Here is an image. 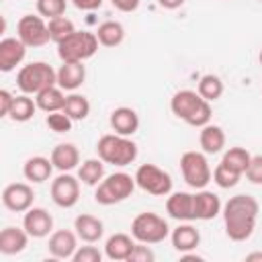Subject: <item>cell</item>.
Instances as JSON below:
<instances>
[{"mask_svg":"<svg viewBox=\"0 0 262 262\" xmlns=\"http://www.w3.org/2000/svg\"><path fill=\"white\" fill-rule=\"evenodd\" d=\"M258 211H260V205H258V201L254 196H250V194L229 196V201L221 209L223 225H225V235L231 242H246V239H250L254 229H256Z\"/></svg>","mask_w":262,"mask_h":262,"instance_id":"6da1fadb","label":"cell"},{"mask_svg":"<svg viewBox=\"0 0 262 262\" xmlns=\"http://www.w3.org/2000/svg\"><path fill=\"white\" fill-rule=\"evenodd\" d=\"M96 154L104 164L123 168L137 160V143L131 137L113 131V133H104L96 141Z\"/></svg>","mask_w":262,"mask_h":262,"instance_id":"7a4b0ae2","label":"cell"},{"mask_svg":"<svg viewBox=\"0 0 262 262\" xmlns=\"http://www.w3.org/2000/svg\"><path fill=\"white\" fill-rule=\"evenodd\" d=\"M135 186H137L135 184V176H131L127 172H113V174L104 176L100 180V184L96 186L94 201L98 205H104V207L123 203L133 194Z\"/></svg>","mask_w":262,"mask_h":262,"instance_id":"3957f363","label":"cell"},{"mask_svg":"<svg viewBox=\"0 0 262 262\" xmlns=\"http://www.w3.org/2000/svg\"><path fill=\"white\" fill-rule=\"evenodd\" d=\"M57 84V70H53L47 61H31L23 66L16 74V86L23 94H39L41 90Z\"/></svg>","mask_w":262,"mask_h":262,"instance_id":"277c9868","label":"cell"},{"mask_svg":"<svg viewBox=\"0 0 262 262\" xmlns=\"http://www.w3.org/2000/svg\"><path fill=\"white\" fill-rule=\"evenodd\" d=\"M98 37L90 31H74L70 37L57 43V55L61 61H86L98 51Z\"/></svg>","mask_w":262,"mask_h":262,"instance_id":"5b68a950","label":"cell"},{"mask_svg":"<svg viewBox=\"0 0 262 262\" xmlns=\"http://www.w3.org/2000/svg\"><path fill=\"white\" fill-rule=\"evenodd\" d=\"M131 235L135 237V242H141V244H149V246L160 244L170 235V225L162 215L154 211H143L133 217Z\"/></svg>","mask_w":262,"mask_h":262,"instance_id":"8992f818","label":"cell"},{"mask_svg":"<svg viewBox=\"0 0 262 262\" xmlns=\"http://www.w3.org/2000/svg\"><path fill=\"white\" fill-rule=\"evenodd\" d=\"M180 172H182L184 182L194 190L205 188L213 180V172H211L205 151H194V149L184 151L180 156Z\"/></svg>","mask_w":262,"mask_h":262,"instance_id":"52a82bcc","label":"cell"},{"mask_svg":"<svg viewBox=\"0 0 262 262\" xmlns=\"http://www.w3.org/2000/svg\"><path fill=\"white\" fill-rule=\"evenodd\" d=\"M135 184L154 196H168L172 192V176L156 164H141L135 170Z\"/></svg>","mask_w":262,"mask_h":262,"instance_id":"ba28073f","label":"cell"},{"mask_svg":"<svg viewBox=\"0 0 262 262\" xmlns=\"http://www.w3.org/2000/svg\"><path fill=\"white\" fill-rule=\"evenodd\" d=\"M16 37L27 45V47H43L45 43L51 41L47 20L41 14H25L16 23Z\"/></svg>","mask_w":262,"mask_h":262,"instance_id":"9c48e42d","label":"cell"},{"mask_svg":"<svg viewBox=\"0 0 262 262\" xmlns=\"http://www.w3.org/2000/svg\"><path fill=\"white\" fill-rule=\"evenodd\" d=\"M51 201L61 209H72L80 201V178L70 172H59L51 180Z\"/></svg>","mask_w":262,"mask_h":262,"instance_id":"30bf717a","label":"cell"},{"mask_svg":"<svg viewBox=\"0 0 262 262\" xmlns=\"http://www.w3.org/2000/svg\"><path fill=\"white\" fill-rule=\"evenodd\" d=\"M35 192L33 186L27 182H12L6 184L2 190V205L12 213H25L33 207Z\"/></svg>","mask_w":262,"mask_h":262,"instance_id":"8fae6325","label":"cell"},{"mask_svg":"<svg viewBox=\"0 0 262 262\" xmlns=\"http://www.w3.org/2000/svg\"><path fill=\"white\" fill-rule=\"evenodd\" d=\"M23 227L27 229V233L31 237L41 239V237H47L53 233V217L43 207H31L23 215Z\"/></svg>","mask_w":262,"mask_h":262,"instance_id":"7c38bea8","label":"cell"},{"mask_svg":"<svg viewBox=\"0 0 262 262\" xmlns=\"http://www.w3.org/2000/svg\"><path fill=\"white\" fill-rule=\"evenodd\" d=\"M78 235L72 229H57L49 235L47 242V252L57 258V260H70L74 258L76 250H78Z\"/></svg>","mask_w":262,"mask_h":262,"instance_id":"4fadbf2b","label":"cell"},{"mask_svg":"<svg viewBox=\"0 0 262 262\" xmlns=\"http://www.w3.org/2000/svg\"><path fill=\"white\" fill-rule=\"evenodd\" d=\"M27 49L29 47L18 37H4L0 41V72L8 74V72L16 70V66L23 63Z\"/></svg>","mask_w":262,"mask_h":262,"instance_id":"5bb4252c","label":"cell"},{"mask_svg":"<svg viewBox=\"0 0 262 262\" xmlns=\"http://www.w3.org/2000/svg\"><path fill=\"white\" fill-rule=\"evenodd\" d=\"M166 213L176 221H194V199L192 192L176 190L166 199Z\"/></svg>","mask_w":262,"mask_h":262,"instance_id":"9a60e30c","label":"cell"},{"mask_svg":"<svg viewBox=\"0 0 262 262\" xmlns=\"http://www.w3.org/2000/svg\"><path fill=\"white\" fill-rule=\"evenodd\" d=\"M205 98L196 92V90H178V92H174L172 94V98H170V111H172V115L174 117H178L180 121H188L190 117H192V113L199 108V104L203 102Z\"/></svg>","mask_w":262,"mask_h":262,"instance_id":"2e32d148","label":"cell"},{"mask_svg":"<svg viewBox=\"0 0 262 262\" xmlns=\"http://www.w3.org/2000/svg\"><path fill=\"white\" fill-rule=\"evenodd\" d=\"M170 242H172V246H174L176 252L188 254V252H192V250L199 248L201 233H199V229L190 221H180L178 227H174L170 231Z\"/></svg>","mask_w":262,"mask_h":262,"instance_id":"e0dca14e","label":"cell"},{"mask_svg":"<svg viewBox=\"0 0 262 262\" xmlns=\"http://www.w3.org/2000/svg\"><path fill=\"white\" fill-rule=\"evenodd\" d=\"M86 80L84 61H61L57 70V86L66 92H76Z\"/></svg>","mask_w":262,"mask_h":262,"instance_id":"ac0fdd59","label":"cell"},{"mask_svg":"<svg viewBox=\"0 0 262 262\" xmlns=\"http://www.w3.org/2000/svg\"><path fill=\"white\" fill-rule=\"evenodd\" d=\"M194 219H201V221H209V219H215L223 205H221V199L213 192V190H207V188H199L194 194Z\"/></svg>","mask_w":262,"mask_h":262,"instance_id":"d6986e66","label":"cell"},{"mask_svg":"<svg viewBox=\"0 0 262 262\" xmlns=\"http://www.w3.org/2000/svg\"><path fill=\"white\" fill-rule=\"evenodd\" d=\"M108 125L115 133L119 135H127L131 137L133 133H137L139 129V115L135 113V108L131 106H119L111 113L108 117Z\"/></svg>","mask_w":262,"mask_h":262,"instance_id":"ffe728a7","label":"cell"},{"mask_svg":"<svg viewBox=\"0 0 262 262\" xmlns=\"http://www.w3.org/2000/svg\"><path fill=\"white\" fill-rule=\"evenodd\" d=\"M74 231L82 242L96 244L104 235V223H102V219H98L90 213H82L74 219Z\"/></svg>","mask_w":262,"mask_h":262,"instance_id":"44dd1931","label":"cell"},{"mask_svg":"<svg viewBox=\"0 0 262 262\" xmlns=\"http://www.w3.org/2000/svg\"><path fill=\"white\" fill-rule=\"evenodd\" d=\"M29 233L25 227H14V225H8L0 231V252L4 256H14V254H20L27 244H29Z\"/></svg>","mask_w":262,"mask_h":262,"instance_id":"7402d4cb","label":"cell"},{"mask_svg":"<svg viewBox=\"0 0 262 262\" xmlns=\"http://www.w3.org/2000/svg\"><path fill=\"white\" fill-rule=\"evenodd\" d=\"M53 162L51 158H45V156H33L29 158L25 164H23V176L33 182V184H41V182H47L53 174Z\"/></svg>","mask_w":262,"mask_h":262,"instance_id":"603a6c76","label":"cell"},{"mask_svg":"<svg viewBox=\"0 0 262 262\" xmlns=\"http://www.w3.org/2000/svg\"><path fill=\"white\" fill-rule=\"evenodd\" d=\"M49 158H51L55 170H59V172H70L80 166V151L74 143H57L51 149Z\"/></svg>","mask_w":262,"mask_h":262,"instance_id":"cb8c5ba5","label":"cell"},{"mask_svg":"<svg viewBox=\"0 0 262 262\" xmlns=\"http://www.w3.org/2000/svg\"><path fill=\"white\" fill-rule=\"evenodd\" d=\"M135 244H137V242H135L133 235L115 233V235H111V237L106 239V244H104V256H106L108 260H117V262L127 260V258L131 256Z\"/></svg>","mask_w":262,"mask_h":262,"instance_id":"d4e9b609","label":"cell"},{"mask_svg":"<svg viewBox=\"0 0 262 262\" xmlns=\"http://www.w3.org/2000/svg\"><path fill=\"white\" fill-rule=\"evenodd\" d=\"M199 145H201V149H203L205 154H209V156L223 151V147H225V131H223L219 125H213V123L201 127Z\"/></svg>","mask_w":262,"mask_h":262,"instance_id":"484cf974","label":"cell"},{"mask_svg":"<svg viewBox=\"0 0 262 262\" xmlns=\"http://www.w3.org/2000/svg\"><path fill=\"white\" fill-rule=\"evenodd\" d=\"M66 90L59 88L57 84L55 86H49L45 90H41L39 94H35V102L39 106V111L43 113H55V111H63V104H66V96L63 94Z\"/></svg>","mask_w":262,"mask_h":262,"instance_id":"4316f807","label":"cell"},{"mask_svg":"<svg viewBox=\"0 0 262 262\" xmlns=\"http://www.w3.org/2000/svg\"><path fill=\"white\" fill-rule=\"evenodd\" d=\"M96 37L102 47H119L125 41V27L119 20H104L98 25Z\"/></svg>","mask_w":262,"mask_h":262,"instance_id":"83f0119b","label":"cell"},{"mask_svg":"<svg viewBox=\"0 0 262 262\" xmlns=\"http://www.w3.org/2000/svg\"><path fill=\"white\" fill-rule=\"evenodd\" d=\"M78 178L86 186H98L104 178V162L100 158H88L78 166Z\"/></svg>","mask_w":262,"mask_h":262,"instance_id":"f1b7e54d","label":"cell"},{"mask_svg":"<svg viewBox=\"0 0 262 262\" xmlns=\"http://www.w3.org/2000/svg\"><path fill=\"white\" fill-rule=\"evenodd\" d=\"M37 111H39V106H37L35 98H31V94H18V96H14V104H12L8 117L14 123H27L35 117Z\"/></svg>","mask_w":262,"mask_h":262,"instance_id":"f546056e","label":"cell"},{"mask_svg":"<svg viewBox=\"0 0 262 262\" xmlns=\"http://www.w3.org/2000/svg\"><path fill=\"white\" fill-rule=\"evenodd\" d=\"M63 113H66L72 121H84V119L90 115V100H88L84 94L70 92V94L66 96Z\"/></svg>","mask_w":262,"mask_h":262,"instance_id":"4dcf8cb0","label":"cell"},{"mask_svg":"<svg viewBox=\"0 0 262 262\" xmlns=\"http://www.w3.org/2000/svg\"><path fill=\"white\" fill-rule=\"evenodd\" d=\"M250 160H252V154L246 147L235 145V147H229V149L223 151L221 164H225L227 168H231V170H235V172H239L244 176L246 170H248V166H250Z\"/></svg>","mask_w":262,"mask_h":262,"instance_id":"1f68e13d","label":"cell"},{"mask_svg":"<svg viewBox=\"0 0 262 262\" xmlns=\"http://www.w3.org/2000/svg\"><path fill=\"white\" fill-rule=\"evenodd\" d=\"M196 92L209 100V102H215L217 98H221L223 94V80L217 76V74H205L201 76L199 84H196Z\"/></svg>","mask_w":262,"mask_h":262,"instance_id":"d6a6232c","label":"cell"},{"mask_svg":"<svg viewBox=\"0 0 262 262\" xmlns=\"http://www.w3.org/2000/svg\"><path fill=\"white\" fill-rule=\"evenodd\" d=\"M47 29H49L51 41L59 43V41H63L66 37H70V35L76 31V25L63 14V16H55V18L47 20Z\"/></svg>","mask_w":262,"mask_h":262,"instance_id":"836d02e7","label":"cell"},{"mask_svg":"<svg viewBox=\"0 0 262 262\" xmlns=\"http://www.w3.org/2000/svg\"><path fill=\"white\" fill-rule=\"evenodd\" d=\"M239 178H242L239 172L227 168V166L221 164V162H219V164L215 166V170H213V182H215L219 188H233V186H237Z\"/></svg>","mask_w":262,"mask_h":262,"instance_id":"e575fe53","label":"cell"},{"mask_svg":"<svg viewBox=\"0 0 262 262\" xmlns=\"http://www.w3.org/2000/svg\"><path fill=\"white\" fill-rule=\"evenodd\" d=\"M66 6H68V0H37V12L45 20H51L55 16H63Z\"/></svg>","mask_w":262,"mask_h":262,"instance_id":"d590c367","label":"cell"},{"mask_svg":"<svg viewBox=\"0 0 262 262\" xmlns=\"http://www.w3.org/2000/svg\"><path fill=\"white\" fill-rule=\"evenodd\" d=\"M45 125H47L51 131H55V133H68V131H72L74 121H72L63 111H55V113H47Z\"/></svg>","mask_w":262,"mask_h":262,"instance_id":"8d00e7d4","label":"cell"},{"mask_svg":"<svg viewBox=\"0 0 262 262\" xmlns=\"http://www.w3.org/2000/svg\"><path fill=\"white\" fill-rule=\"evenodd\" d=\"M74 262H100L102 260V252L96 246H78L74 258Z\"/></svg>","mask_w":262,"mask_h":262,"instance_id":"74e56055","label":"cell"},{"mask_svg":"<svg viewBox=\"0 0 262 262\" xmlns=\"http://www.w3.org/2000/svg\"><path fill=\"white\" fill-rule=\"evenodd\" d=\"M154 260H156L154 250L149 248V244H141V242L135 244L131 256L127 258V262H154Z\"/></svg>","mask_w":262,"mask_h":262,"instance_id":"f35d334b","label":"cell"},{"mask_svg":"<svg viewBox=\"0 0 262 262\" xmlns=\"http://www.w3.org/2000/svg\"><path fill=\"white\" fill-rule=\"evenodd\" d=\"M246 178H248V182L262 186V154L252 156L250 166H248V170H246Z\"/></svg>","mask_w":262,"mask_h":262,"instance_id":"ab89813d","label":"cell"},{"mask_svg":"<svg viewBox=\"0 0 262 262\" xmlns=\"http://www.w3.org/2000/svg\"><path fill=\"white\" fill-rule=\"evenodd\" d=\"M12 104H14V96L6 88H2L0 90V117H8Z\"/></svg>","mask_w":262,"mask_h":262,"instance_id":"60d3db41","label":"cell"},{"mask_svg":"<svg viewBox=\"0 0 262 262\" xmlns=\"http://www.w3.org/2000/svg\"><path fill=\"white\" fill-rule=\"evenodd\" d=\"M141 0H111V4L119 10V12H135L139 8Z\"/></svg>","mask_w":262,"mask_h":262,"instance_id":"b9f144b4","label":"cell"},{"mask_svg":"<svg viewBox=\"0 0 262 262\" xmlns=\"http://www.w3.org/2000/svg\"><path fill=\"white\" fill-rule=\"evenodd\" d=\"M78 10H96L102 6L104 0H70Z\"/></svg>","mask_w":262,"mask_h":262,"instance_id":"7bdbcfd3","label":"cell"},{"mask_svg":"<svg viewBox=\"0 0 262 262\" xmlns=\"http://www.w3.org/2000/svg\"><path fill=\"white\" fill-rule=\"evenodd\" d=\"M184 2H186V0H158V4H160L162 8H166V10H176V8H180Z\"/></svg>","mask_w":262,"mask_h":262,"instance_id":"ee69618b","label":"cell"},{"mask_svg":"<svg viewBox=\"0 0 262 262\" xmlns=\"http://www.w3.org/2000/svg\"><path fill=\"white\" fill-rule=\"evenodd\" d=\"M254 260H260L262 262V252H252L246 256V262H254Z\"/></svg>","mask_w":262,"mask_h":262,"instance_id":"f6af8a7d","label":"cell"},{"mask_svg":"<svg viewBox=\"0 0 262 262\" xmlns=\"http://www.w3.org/2000/svg\"><path fill=\"white\" fill-rule=\"evenodd\" d=\"M258 61H260V66H262V49H260V53H258Z\"/></svg>","mask_w":262,"mask_h":262,"instance_id":"bcb514c9","label":"cell"},{"mask_svg":"<svg viewBox=\"0 0 262 262\" xmlns=\"http://www.w3.org/2000/svg\"><path fill=\"white\" fill-rule=\"evenodd\" d=\"M260 2H262V0H260Z\"/></svg>","mask_w":262,"mask_h":262,"instance_id":"7dc6e473","label":"cell"}]
</instances>
